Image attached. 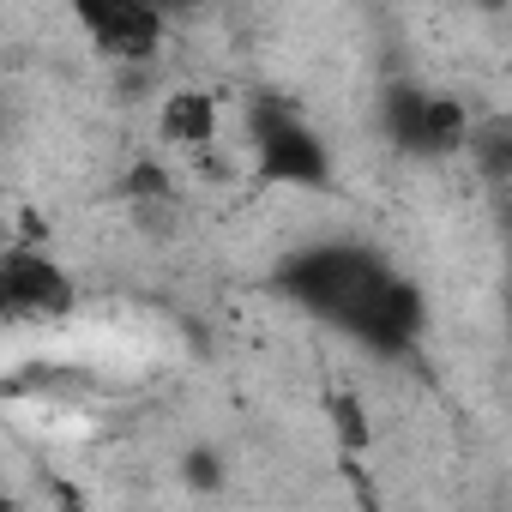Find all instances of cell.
Masks as SVG:
<instances>
[{
	"mask_svg": "<svg viewBox=\"0 0 512 512\" xmlns=\"http://www.w3.org/2000/svg\"><path fill=\"white\" fill-rule=\"evenodd\" d=\"M79 25L109 61H151L163 49V13L133 7V0H91V7H79Z\"/></svg>",
	"mask_w": 512,
	"mask_h": 512,
	"instance_id": "277c9868",
	"label": "cell"
},
{
	"mask_svg": "<svg viewBox=\"0 0 512 512\" xmlns=\"http://www.w3.org/2000/svg\"><path fill=\"white\" fill-rule=\"evenodd\" d=\"M73 302H79L73 278L43 247L31 241L0 247V326H43V320H61Z\"/></svg>",
	"mask_w": 512,
	"mask_h": 512,
	"instance_id": "7a4b0ae2",
	"label": "cell"
},
{
	"mask_svg": "<svg viewBox=\"0 0 512 512\" xmlns=\"http://www.w3.org/2000/svg\"><path fill=\"white\" fill-rule=\"evenodd\" d=\"M284 290L296 302H308L320 320H332V326H344V332H356L362 344H380V350L404 344L416 332V320H422L416 290L404 278H392L362 247H314V253H302V260L284 272Z\"/></svg>",
	"mask_w": 512,
	"mask_h": 512,
	"instance_id": "6da1fadb",
	"label": "cell"
},
{
	"mask_svg": "<svg viewBox=\"0 0 512 512\" xmlns=\"http://www.w3.org/2000/svg\"><path fill=\"white\" fill-rule=\"evenodd\" d=\"M260 175L284 187H320L326 181V145L284 109H260Z\"/></svg>",
	"mask_w": 512,
	"mask_h": 512,
	"instance_id": "3957f363",
	"label": "cell"
},
{
	"mask_svg": "<svg viewBox=\"0 0 512 512\" xmlns=\"http://www.w3.org/2000/svg\"><path fill=\"white\" fill-rule=\"evenodd\" d=\"M163 139L169 145H187V151H199V145H211V133H217V109H211V97L205 91H169V103H163Z\"/></svg>",
	"mask_w": 512,
	"mask_h": 512,
	"instance_id": "8992f818",
	"label": "cell"
},
{
	"mask_svg": "<svg viewBox=\"0 0 512 512\" xmlns=\"http://www.w3.org/2000/svg\"><path fill=\"white\" fill-rule=\"evenodd\" d=\"M0 512H25V506H19V500H13L7 488H0Z\"/></svg>",
	"mask_w": 512,
	"mask_h": 512,
	"instance_id": "9c48e42d",
	"label": "cell"
},
{
	"mask_svg": "<svg viewBox=\"0 0 512 512\" xmlns=\"http://www.w3.org/2000/svg\"><path fill=\"white\" fill-rule=\"evenodd\" d=\"M344 476H350V488H356V512H386L380 494H374V482H368V470H362L356 458H344Z\"/></svg>",
	"mask_w": 512,
	"mask_h": 512,
	"instance_id": "52a82bcc",
	"label": "cell"
},
{
	"mask_svg": "<svg viewBox=\"0 0 512 512\" xmlns=\"http://www.w3.org/2000/svg\"><path fill=\"white\" fill-rule=\"evenodd\" d=\"M55 506H61V512H85V500H79V488H73V482H61V488H55Z\"/></svg>",
	"mask_w": 512,
	"mask_h": 512,
	"instance_id": "ba28073f",
	"label": "cell"
},
{
	"mask_svg": "<svg viewBox=\"0 0 512 512\" xmlns=\"http://www.w3.org/2000/svg\"><path fill=\"white\" fill-rule=\"evenodd\" d=\"M398 139L422 157H446V151H464L470 115L452 97H422L416 91V97H398Z\"/></svg>",
	"mask_w": 512,
	"mask_h": 512,
	"instance_id": "5b68a950",
	"label": "cell"
}]
</instances>
